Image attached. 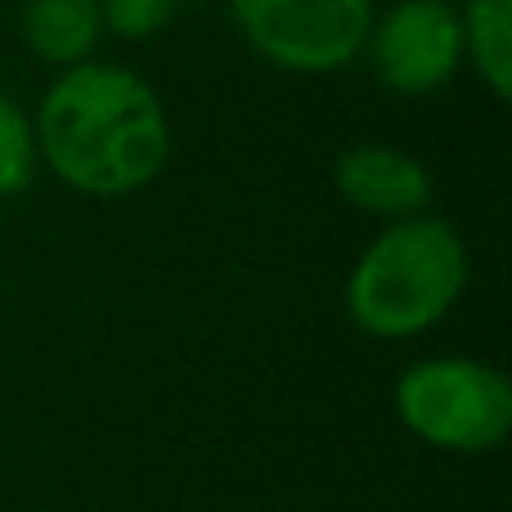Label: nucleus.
Here are the masks:
<instances>
[{"instance_id": "obj_1", "label": "nucleus", "mask_w": 512, "mask_h": 512, "mask_svg": "<svg viewBox=\"0 0 512 512\" xmlns=\"http://www.w3.org/2000/svg\"><path fill=\"white\" fill-rule=\"evenodd\" d=\"M32 131L50 176L86 198L140 194L171 158V117L158 90L99 59L63 68L45 86Z\"/></svg>"}, {"instance_id": "obj_2", "label": "nucleus", "mask_w": 512, "mask_h": 512, "mask_svg": "<svg viewBox=\"0 0 512 512\" xmlns=\"http://www.w3.org/2000/svg\"><path fill=\"white\" fill-rule=\"evenodd\" d=\"M468 243L450 221L423 212L391 221L351 265L346 315L364 337L405 342L436 328L468 288Z\"/></svg>"}, {"instance_id": "obj_3", "label": "nucleus", "mask_w": 512, "mask_h": 512, "mask_svg": "<svg viewBox=\"0 0 512 512\" xmlns=\"http://www.w3.org/2000/svg\"><path fill=\"white\" fill-rule=\"evenodd\" d=\"M396 414L436 450L486 454L512 432V382L472 355H432L396 378Z\"/></svg>"}, {"instance_id": "obj_4", "label": "nucleus", "mask_w": 512, "mask_h": 512, "mask_svg": "<svg viewBox=\"0 0 512 512\" xmlns=\"http://www.w3.org/2000/svg\"><path fill=\"white\" fill-rule=\"evenodd\" d=\"M234 27L270 68L328 77L364 54L378 18L373 0H230Z\"/></svg>"}, {"instance_id": "obj_5", "label": "nucleus", "mask_w": 512, "mask_h": 512, "mask_svg": "<svg viewBox=\"0 0 512 512\" xmlns=\"http://www.w3.org/2000/svg\"><path fill=\"white\" fill-rule=\"evenodd\" d=\"M364 54H369V68L382 90L400 99L436 95L463 68L459 5L396 0L382 18H373Z\"/></svg>"}, {"instance_id": "obj_6", "label": "nucleus", "mask_w": 512, "mask_h": 512, "mask_svg": "<svg viewBox=\"0 0 512 512\" xmlns=\"http://www.w3.org/2000/svg\"><path fill=\"white\" fill-rule=\"evenodd\" d=\"M333 189L346 207L378 221L423 216L436 198V180L414 153L396 144H351L333 158Z\"/></svg>"}, {"instance_id": "obj_7", "label": "nucleus", "mask_w": 512, "mask_h": 512, "mask_svg": "<svg viewBox=\"0 0 512 512\" xmlns=\"http://www.w3.org/2000/svg\"><path fill=\"white\" fill-rule=\"evenodd\" d=\"M18 32L36 59L63 72L95 54L104 18H99V0H23Z\"/></svg>"}, {"instance_id": "obj_8", "label": "nucleus", "mask_w": 512, "mask_h": 512, "mask_svg": "<svg viewBox=\"0 0 512 512\" xmlns=\"http://www.w3.org/2000/svg\"><path fill=\"white\" fill-rule=\"evenodd\" d=\"M463 63H472L481 86L504 104L512 95V0H463Z\"/></svg>"}, {"instance_id": "obj_9", "label": "nucleus", "mask_w": 512, "mask_h": 512, "mask_svg": "<svg viewBox=\"0 0 512 512\" xmlns=\"http://www.w3.org/2000/svg\"><path fill=\"white\" fill-rule=\"evenodd\" d=\"M36 171H41V153H36L32 117L18 108L14 95L0 90V198L27 194Z\"/></svg>"}, {"instance_id": "obj_10", "label": "nucleus", "mask_w": 512, "mask_h": 512, "mask_svg": "<svg viewBox=\"0 0 512 512\" xmlns=\"http://www.w3.org/2000/svg\"><path fill=\"white\" fill-rule=\"evenodd\" d=\"M176 5L180 0H99V18L117 41H149L176 18Z\"/></svg>"}, {"instance_id": "obj_11", "label": "nucleus", "mask_w": 512, "mask_h": 512, "mask_svg": "<svg viewBox=\"0 0 512 512\" xmlns=\"http://www.w3.org/2000/svg\"><path fill=\"white\" fill-rule=\"evenodd\" d=\"M441 5H463V0H441Z\"/></svg>"}]
</instances>
